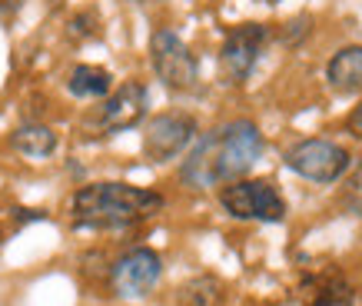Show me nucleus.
Here are the masks:
<instances>
[{"label": "nucleus", "instance_id": "obj_15", "mask_svg": "<svg viewBox=\"0 0 362 306\" xmlns=\"http://www.w3.org/2000/svg\"><path fill=\"white\" fill-rule=\"evenodd\" d=\"M346 207L352 213H362V160L356 166V174L349 176V183H346Z\"/></svg>", "mask_w": 362, "mask_h": 306}, {"label": "nucleus", "instance_id": "obj_14", "mask_svg": "<svg viewBox=\"0 0 362 306\" xmlns=\"http://www.w3.org/2000/svg\"><path fill=\"white\" fill-rule=\"evenodd\" d=\"M352 286L342 283V280H329V283L319 286V293L313 296L309 306H352Z\"/></svg>", "mask_w": 362, "mask_h": 306}, {"label": "nucleus", "instance_id": "obj_13", "mask_svg": "<svg viewBox=\"0 0 362 306\" xmlns=\"http://www.w3.org/2000/svg\"><path fill=\"white\" fill-rule=\"evenodd\" d=\"M110 84L113 76L103 70V67H93V64H80L74 67V74H70V94L80 100H97V97H107L110 94Z\"/></svg>", "mask_w": 362, "mask_h": 306}, {"label": "nucleus", "instance_id": "obj_6", "mask_svg": "<svg viewBox=\"0 0 362 306\" xmlns=\"http://www.w3.org/2000/svg\"><path fill=\"white\" fill-rule=\"evenodd\" d=\"M266 40H269V30L263 23H240L226 33L223 40V50H220V74H223V84L230 87H243L250 80L252 67L263 54Z\"/></svg>", "mask_w": 362, "mask_h": 306}, {"label": "nucleus", "instance_id": "obj_5", "mask_svg": "<svg viewBox=\"0 0 362 306\" xmlns=\"http://www.w3.org/2000/svg\"><path fill=\"white\" fill-rule=\"evenodd\" d=\"M286 166L303 180L313 183H336L346 170H349V153L346 147L332 140H299L286 153Z\"/></svg>", "mask_w": 362, "mask_h": 306}, {"label": "nucleus", "instance_id": "obj_8", "mask_svg": "<svg viewBox=\"0 0 362 306\" xmlns=\"http://www.w3.org/2000/svg\"><path fill=\"white\" fill-rule=\"evenodd\" d=\"M197 137V120L189 113H160L146 123L143 133V153L153 164H166L189 147V140Z\"/></svg>", "mask_w": 362, "mask_h": 306}, {"label": "nucleus", "instance_id": "obj_9", "mask_svg": "<svg viewBox=\"0 0 362 306\" xmlns=\"http://www.w3.org/2000/svg\"><path fill=\"white\" fill-rule=\"evenodd\" d=\"M160 273H163V263L156 256L153 250L146 246H136V250L123 253L120 260L113 263V273H110V283H113V293L117 296H146L160 283Z\"/></svg>", "mask_w": 362, "mask_h": 306}, {"label": "nucleus", "instance_id": "obj_11", "mask_svg": "<svg viewBox=\"0 0 362 306\" xmlns=\"http://www.w3.org/2000/svg\"><path fill=\"white\" fill-rule=\"evenodd\" d=\"M11 143H13V150L23 153V157L44 160V157H50L57 150V133L50 127H44V123H27L21 130H13Z\"/></svg>", "mask_w": 362, "mask_h": 306}, {"label": "nucleus", "instance_id": "obj_7", "mask_svg": "<svg viewBox=\"0 0 362 306\" xmlns=\"http://www.w3.org/2000/svg\"><path fill=\"white\" fill-rule=\"evenodd\" d=\"M146 103H150V94L140 80H127L120 90H113L110 97L103 100L93 113L87 117V123L97 133H120L130 130L146 117Z\"/></svg>", "mask_w": 362, "mask_h": 306}, {"label": "nucleus", "instance_id": "obj_10", "mask_svg": "<svg viewBox=\"0 0 362 306\" xmlns=\"http://www.w3.org/2000/svg\"><path fill=\"white\" fill-rule=\"evenodd\" d=\"M326 84L332 94H362V47H342L326 67Z\"/></svg>", "mask_w": 362, "mask_h": 306}, {"label": "nucleus", "instance_id": "obj_17", "mask_svg": "<svg viewBox=\"0 0 362 306\" xmlns=\"http://www.w3.org/2000/svg\"><path fill=\"white\" fill-rule=\"evenodd\" d=\"M21 4H23V0H0V13H13Z\"/></svg>", "mask_w": 362, "mask_h": 306}, {"label": "nucleus", "instance_id": "obj_12", "mask_svg": "<svg viewBox=\"0 0 362 306\" xmlns=\"http://www.w3.org/2000/svg\"><path fill=\"white\" fill-rule=\"evenodd\" d=\"M176 306H226V286L216 276H193L180 286Z\"/></svg>", "mask_w": 362, "mask_h": 306}, {"label": "nucleus", "instance_id": "obj_3", "mask_svg": "<svg viewBox=\"0 0 362 306\" xmlns=\"http://www.w3.org/2000/svg\"><path fill=\"white\" fill-rule=\"evenodd\" d=\"M223 210L236 220H259V223H279L286 220V200L279 197L269 180H233L220 190Z\"/></svg>", "mask_w": 362, "mask_h": 306}, {"label": "nucleus", "instance_id": "obj_2", "mask_svg": "<svg viewBox=\"0 0 362 306\" xmlns=\"http://www.w3.org/2000/svg\"><path fill=\"white\" fill-rule=\"evenodd\" d=\"M163 197L133 183H90L80 186L70 200V213L77 227L90 230H123L156 217Z\"/></svg>", "mask_w": 362, "mask_h": 306}, {"label": "nucleus", "instance_id": "obj_1", "mask_svg": "<svg viewBox=\"0 0 362 306\" xmlns=\"http://www.w3.org/2000/svg\"><path fill=\"white\" fill-rule=\"evenodd\" d=\"M263 157V133L250 120H233L220 130L206 133L183 160V183L193 190L223 186L250 174L252 164Z\"/></svg>", "mask_w": 362, "mask_h": 306}, {"label": "nucleus", "instance_id": "obj_4", "mask_svg": "<svg viewBox=\"0 0 362 306\" xmlns=\"http://www.w3.org/2000/svg\"><path fill=\"white\" fill-rule=\"evenodd\" d=\"M150 60H153V70L163 80V87L176 90V94L197 87L199 64H197V57H193V50L180 40V33L156 30L150 37Z\"/></svg>", "mask_w": 362, "mask_h": 306}, {"label": "nucleus", "instance_id": "obj_16", "mask_svg": "<svg viewBox=\"0 0 362 306\" xmlns=\"http://www.w3.org/2000/svg\"><path fill=\"white\" fill-rule=\"evenodd\" d=\"M346 133H349V137H356V140H362V103L352 110L349 117H346Z\"/></svg>", "mask_w": 362, "mask_h": 306}, {"label": "nucleus", "instance_id": "obj_18", "mask_svg": "<svg viewBox=\"0 0 362 306\" xmlns=\"http://www.w3.org/2000/svg\"><path fill=\"white\" fill-rule=\"evenodd\" d=\"M266 4H276V0H266Z\"/></svg>", "mask_w": 362, "mask_h": 306}]
</instances>
